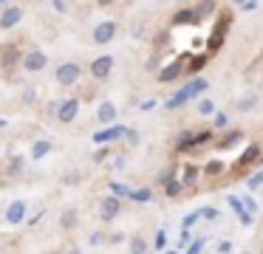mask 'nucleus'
<instances>
[{
  "instance_id": "1",
  "label": "nucleus",
  "mask_w": 263,
  "mask_h": 254,
  "mask_svg": "<svg viewBox=\"0 0 263 254\" xmlns=\"http://www.w3.org/2000/svg\"><path fill=\"white\" fill-rule=\"evenodd\" d=\"M82 76V68L77 65V62H63V65L57 68V82L65 85V88H71V85H77Z\"/></svg>"
},
{
  "instance_id": "19",
  "label": "nucleus",
  "mask_w": 263,
  "mask_h": 254,
  "mask_svg": "<svg viewBox=\"0 0 263 254\" xmlns=\"http://www.w3.org/2000/svg\"><path fill=\"white\" fill-rule=\"evenodd\" d=\"M240 139H243V133H240V130H232L227 139H221V147L223 150H227V147H235V141H240Z\"/></svg>"
},
{
  "instance_id": "20",
  "label": "nucleus",
  "mask_w": 263,
  "mask_h": 254,
  "mask_svg": "<svg viewBox=\"0 0 263 254\" xmlns=\"http://www.w3.org/2000/svg\"><path fill=\"white\" fill-rule=\"evenodd\" d=\"M204 172L210 175V178L221 175V172H223V161H210V164H206V169H204Z\"/></svg>"
},
{
  "instance_id": "23",
  "label": "nucleus",
  "mask_w": 263,
  "mask_h": 254,
  "mask_svg": "<svg viewBox=\"0 0 263 254\" xmlns=\"http://www.w3.org/2000/svg\"><path fill=\"white\" fill-rule=\"evenodd\" d=\"M23 218V203H14V206H9V220H20Z\"/></svg>"
},
{
  "instance_id": "11",
  "label": "nucleus",
  "mask_w": 263,
  "mask_h": 254,
  "mask_svg": "<svg viewBox=\"0 0 263 254\" xmlns=\"http://www.w3.org/2000/svg\"><path fill=\"white\" fill-rule=\"evenodd\" d=\"M181 71H184V65H181V62H173V65H167L164 68V71H161V82H173V79H178V76H181Z\"/></svg>"
},
{
  "instance_id": "18",
  "label": "nucleus",
  "mask_w": 263,
  "mask_h": 254,
  "mask_svg": "<svg viewBox=\"0 0 263 254\" xmlns=\"http://www.w3.org/2000/svg\"><path fill=\"white\" fill-rule=\"evenodd\" d=\"M60 226H63V229H74V226H77V212H74V209H68V212L63 214Z\"/></svg>"
},
{
  "instance_id": "4",
  "label": "nucleus",
  "mask_w": 263,
  "mask_h": 254,
  "mask_svg": "<svg viewBox=\"0 0 263 254\" xmlns=\"http://www.w3.org/2000/svg\"><path fill=\"white\" fill-rule=\"evenodd\" d=\"M77 110H80V99H65L63 105L57 107V119L63 124H68V122H74V119H77Z\"/></svg>"
},
{
  "instance_id": "30",
  "label": "nucleus",
  "mask_w": 263,
  "mask_h": 254,
  "mask_svg": "<svg viewBox=\"0 0 263 254\" xmlns=\"http://www.w3.org/2000/svg\"><path fill=\"white\" fill-rule=\"evenodd\" d=\"M238 3H240V0H238Z\"/></svg>"
},
{
  "instance_id": "13",
  "label": "nucleus",
  "mask_w": 263,
  "mask_h": 254,
  "mask_svg": "<svg viewBox=\"0 0 263 254\" xmlns=\"http://www.w3.org/2000/svg\"><path fill=\"white\" fill-rule=\"evenodd\" d=\"M114 119H116V107L110 105V102H102V105H99V122L110 124Z\"/></svg>"
},
{
  "instance_id": "26",
  "label": "nucleus",
  "mask_w": 263,
  "mask_h": 254,
  "mask_svg": "<svg viewBox=\"0 0 263 254\" xmlns=\"http://www.w3.org/2000/svg\"><path fill=\"white\" fill-rule=\"evenodd\" d=\"M198 110H201V113H212V110H215V105H212L210 99H204V102L198 105Z\"/></svg>"
},
{
  "instance_id": "3",
  "label": "nucleus",
  "mask_w": 263,
  "mask_h": 254,
  "mask_svg": "<svg viewBox=\"0 0 263 254\" xmlns=\"http://www.w3.org/2000/svg\"><path fill=\"white\" fill-rule=\"evenodd\" d=\"M110 68H114V56H99V60H93L91 62V76L93 79H105V76H110Z\"/></svg>"
},
{
  "instance_id": "10",
  "label": "nucleus",
  "mask_w": 263,
  "mask_h": 254,
  "mask_svg": "<svg viewBox=\"0 0 263 254\" xmlns=\"http://www.w3.org/2000/svg\"><path fill=\"white\" fill-rule=\"evenodd\" d=\"M198 17L201 14L195 9H181L176 17H173V23H176V26H184V23H198Z\"/></svg>"
},
{
  "instance_id": "17",
  "label": "nucleus",
  "mask_w": 263,
  "mask_h": 254,
  "mask_svg": "<svg viewBox=\"0 0 263 254\" xmlns=\"http://www.w3.org/2000/svg\"><path fill=\"white\" fill-rule=\"evenodd\" d=\"M198 181V167L195 164H187V175H184V186H193Z\"/></svg>"
},
{
  "instance_id": "9",
  "label": "nucleus",
  "mask_w": 263,
  "mask_h": 254,
  "mask_svg": "<svg viewBox=\"0 0 263 254\" xmlns=\"http://www.w3.org/2000/svg\"><path fill=\"white\" fill-rule=\"evenodd\" d=\"M17 60H20V51L14 45H3V68L12 71V65H17Z\"/></svg>"
},
{
  "instance_id": "22",
  "label": "nucleus",
  "mask_w": 263,
  "mask_h": 254,
  "mask_svg": "<svg viewBox=\"0 0 263 254\" xmlns=\"http://www.w3.org/2000/svg\"><path fill=\"white\" fill-rule=\"evenodd\" d=\"M181 186H184V184H178V181H167L164 192H167V195H170V198H176L178 192H181Z\"/></svg>"
},
{
  "instance_id": "16",
  "label": "nucleus",
  "mask_w": 263,
  "mask_h": 254,
  "mask_svg": "<svg viewBox=\"0 0 263 254\" xmlns=\"http://www.w3.org/2000/svg\"><path fill=\"white\" fill-rule=\"evenodd\" d=\"M130 254H147V243H144V237H139V235L130 237Z\"/></svg>"
},
{
  "instance_id": "29",
  "label": "nucleus",
  "mask_w": 263,
  "mask_h": 254,
  "mask_svg": "<svg viewBox=\"0 0 263 254\" xmlns=\"http://www.w3.org/2000/svg\"><path fill=\"white\" fill-rule=\"evenodd\" d=\"M99 3H102V6H108V3H114V0H99Z\"/></svg>"
},
{
  "instance_id": "7",
  "label": "nucleus",
  "mask_w": 263,
  "mask_h": 254,
  "mask_svg": "<svg viewBox=\"0 0 263 254\" xmlns=\"http://www.w3.org/2000/svg\"><path fill=\"white\" fill-rule=\"evenodd\" d=\"M20 17H23V11H20L17 6H6V9H3V14H0V28H12V26H17Z\"/></svg>"
},
{
  "instance_id": "8",
  "label": "nucleus",
  "mask_w": 263,
  "mask_h": 254,
  "mask_svg": "<svg viewBox=\"0 0 263 254\" xmlns=\"http://www.w3.org/2000/svg\"><path fill=\"white\" fill-rule=\"evenodd\" d=\"M257 155H260V147H257V144H252V147H249V150H246V152H243V155H240V158H238V175H240V172H246V167H249V164H252V161H255V158H257Z\"/></svg>"
},
{
  "instance_id": "25",
  "label": "nucleus",
  "mask_w": 263,
  "mask_h": 254,
  "mask_svg": "<svg viewBox=\"0 0 263 254\" xmlns=\"http://www.w3.org/2000/svg\"><path fill=\"white\" fill-rule=\"evenodd\" d=\"M204 62H206V56H198V60H193V62H190V73H195L201 65H204Z\"/></svg>"
},
{
  "instance_id": "27",
  "label": "nucleus",
  "mask_w": 263,
  "mask_h": 254,
  "mask_svg": "<svg viewBox=\"0 0 263 254\" xmlns=\"http://www.w3.org/2000/svg\"><path fill=\"white\" fill-rule=\"evenodd\" d=\"M12 169H14V172H20V169H23V158H14V161H12Z\"/></svg>"
},
{
  "instance_id": "2",
  "label": "nucleus",
  "mask_w": 263,
  "mask_h": 254,
  "mask_svg": "<svg viewBox=\"0 0 263 254\" xmlns=\"http://www.w3.org/2000/svg\"><path fill=\"white\" fill-rule=\"evenodd\" d=\"M46 62H48V56L43 54V51H29V54L23 56V68L29 73H37V71H43V68H46Z\"/></svg>"
},
{
  "instance_id": "24",
  "label": "nucleus",
  "mask_w": 263,
  "mask_h": 254,
  "mask_svg": "<svg viewBox=\"0 0 263 254\" xmlns=\"http://www.w3.org/2000/svg\"><path fill=\"white\" fill-rule=\"evenodd\" d=\"M255 105H257V99H255V96H246L243 102H238V110H252Z\"/></svg>"
},
{
  "instance_id": "31",
  "label": "nucleus",
  "mask_w": 263,
  "mask_h": 254,
  "mask_svg": "<svg viewBox=\"0 0 263 254\" xmlns=\"http://www.w3.org/2000/svg\"><path fill=\"white\" fill-rule=\"evenodd\" d=\"M260 254H263V251H260Z\"/></svg>"
},
{
  "instance_id": "28",
  "label": "nucleus",
  "mask_w": 263,
  "mask_h": 254,
  "mask_svg": "<svg viewBox=\"0 0 263 254\" xmlns=\"http://www.w3.org/2000/svg\"><path fill=\"white\" fill-rule=\"evenodd\" d=\"M215 124H218V127H223V124H227V116H223V113H215Z\"/></svg>"
},
{
  "instance_id": "5",
  "label": "nucleus",
  "mask_w": 263,
  "mask_h": 254,
  "mask_svg": "<svg viewBox=\"0 0 263 254\" xmlns=\"http://www.w3.org/2000/svg\"><path fill=\"white\" fill-rule=\"evenodd\" d=\"M212 133L210 130H201V133H184L181 139H178V150H190V147L201 144V141H210Z\"/></svg>"
},
{
  "instance_id": "15",
  "label": "nucleus",
  "mask_w": 263,
  "mask_h": 254,
  "mask_svg": "<svg viewBox=\"0 0 263 254\" xmlns=\"http://www.w3.org/2000/svg\"><path fill=\"white\" fill-rule=\"evenodd\" d=\"M119 135H125V130H122V127H110V130L97 133V141H114V139H119Z\"/></svg>"
},
{
  "instance_id": "14",
  "label": "nucleus",
  "mask_w": 263,
  "mask_h": 254,
  "mask_svg": "<svg viewBox=\"0 0 263 254\" xmlns=\"http://www.w3.org/2000/svg\"><path fill=\"white\" fill-rule=\"evenodd\" d=\"M190 96H193V90H190V85H187V88H184V90H178V93H176V96H173V99H170V102H167V107H170V110H173V107H181V105H184V102H187V99H190Z\"/></svg>"
},
{
  "instance_id": "21",
  "label": "nucleus",
  "mask_w": 263,
  "mask_h": 254,
  "mask_svg": "<svg viewBox=\"0 0 263 254\" xmlns=\"http://www.w3.org/2000/svg\"><path fill=\"white\" fill-rule=\"evenodd\" d=\"M48 150H51V147H48V141H37V144L31 147V155H34V158H43Z\"/></svg>"
},
{
  "instance_id": "12",
  "label": "nucleus",
  "mask_w": 263,
  "mask_h": 254,
  "mask_svg": "<svg viewBox=\"0 0 263 254\" xmlns=\"http://www.w3.org/2000/svg\"><path fill=\"white\" fill-rule=\"evenodd\" d=\"M119 214V198H105L102 201V218H116Z\"/></svg>"
},
{
  "instance_id": "6",
  "label": "nucleus",
  "mask_w": 263,
  "mask_h": 254,
  "mask_svg": "<svg viewBox=\"0 0 263 254\" xmlns=\"http://www.w3.org/2000/svg\"><path fill=\"white\" fill-rule=\"evenodd\" d=\"M114 34H116V23H99L97 28H93V43H99V45H105V43H110L114 40Z\"/></svg>"
}]
</instances>
